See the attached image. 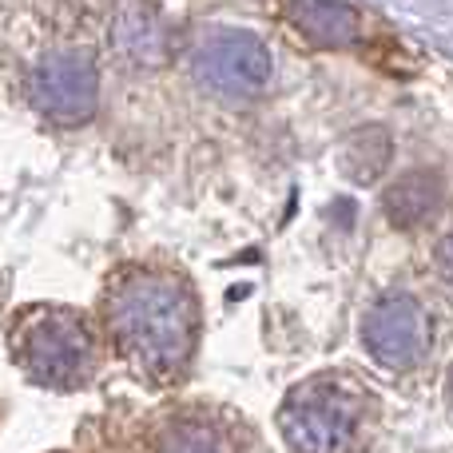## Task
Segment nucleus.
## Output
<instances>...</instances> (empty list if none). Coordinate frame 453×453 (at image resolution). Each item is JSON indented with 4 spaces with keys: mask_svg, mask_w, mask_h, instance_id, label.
Returning a JSON list of instances; mask_svg holds the SVG:
<instances>
[{
    "mask_svg": "<svg viewBox=\"0 0 453 453\" xmlns=\"http://www.w3.org/2000/svg\"><path fill=\"white\" fill-rule=\"evenodd\" d=\"M28 92L36 111L48 116L52 124H84V119L96 116V104H100L96 60L88 52H80V48L48 52L32 68Z\"/></svg>",
    "mask_w": 453,
    "mask_h": 453,
    "instance_id": "6",
    "label": "nucleus"
},
{
    "mask_svg": "<svg viewBox=\"0 0 453 453\" xmlns=\"http://www.w3.org/2000/svg\"><path fill=\"white\" fill-rule=\"evenodd\" d=\"M434 263H438L441 282H449V287H453V231L438 242V255H434Z\"/></svg>",
    "mask_w": 453,
    "mask_h": 453,
    "instance_id": "12",
    "label": "nucleus"
},
{
    "mask_svg": "<svg viewBox=\"0 0 453 453\" xmlns=\"http://www.w3.org/2000/svg\"><path fill=\"white\" fill-rule=\"evenodd\" d=\"M446 398H449V410H453V370H449V386H446Z\"/></svg>",
    "mask_w": 453,
    "mask_h": 453,
    "instance_id": "13",
    "label": "nucleus"
},
{
    "mask_svg": "<svg viewBox=\"0 0 453 453\" xmlns=\"http://www.w3.org/2000/svg\"><path fill=\"white\" fill-rule=\"evenodd\" d=\"M12 358L48 390H80L96 374V338L84 314L68 306H36L12 330Z\"/></svg>",
    "mask_w": 453,
    "mask_h": 453,
    "instance_id": "3",
    "label": "nucleus"
},
{
    "mask_svg": "<svg viewBox=\"0 0 453 453\" xmlns=\"http://www.w3.org/2000/svg\"><path fill=\"white\" fill-rule=\"evenodd\" d=\"M386 164H390V135L382 127H362V132L346 135L342 151H338V167L354 183L378 180L386 172Z\"/></svg>",
    "mask_w": 453,
    "mask_h": 453,
    "instance_id": "11",
    "label": "nucleus"
},
{
    "mask_svg": "<svg viewBox=\"0 0 453 453\" xmlns=\"http://www.w3.org/2000/svg\"><path fill=\"white\" fill-rule=\"evenodd\" d=\"M362 346L382 370L406 374L426 362L434 346V319L418 298L410 295H390L382 303L370 306L362 319Z\"/></svg>",
    "mask_w": 453,
    "mask_h": 453,
    "instance_id": "4",
    "label": "nucleus"
},
{
    "mask_svg": "<svg viewBox=\"0 0 453 453\" xmlns=\"http://www.w3.org/2000/svg\"><path fill=\"white\" fill-rule=\"evenodd\" d=\"M287 24L314 48H350L358 40V12L338 0H282Z\"/></svg>",
    "mask_w": 453,
    "mask_h": 453,
    "instance_id": "9",
    "label": "nucleus"
},
{
    "mask_svg": "<svg viewBox=\"0 0 453 453\" xmlns=\"http://www.w3.org/2000/svg\"><path fill=\"white\" fill-rule=\"evenodd\" d=\"M111 44L132 64H164L167 60V24L159 20L151 0H119L111 20Z\"/></svg>",
    "mask_w": 453,
    "mask_h": 453,
    "instance_id": "8",
    "label": "nucleus"
},
{
    "mask_svg": "<svg viewBox=\"0 0 453 453\" xmlns=\"http://www.w3.org/2000/svg\"><path fill=\"white\" fill-rule=\"evenodd\" d=\"M438 207H441V188L430 172H414L386 191V215L402 231H414V226L430 223L438 215Z\"/></svg>",
    "mask_w": 453,
    "mask_h": 453,
    "instance_id": "10",
    "label": "nucleus"
},
{
    "mask_svg": "<svg viewBox=\"0 0 453 453\" xmlns=\"http://www.w3.org/2000/svg\"><path fill=\"white\" fill-rule=\"evenodd\" d=\"M151 453H242V430L211 406H188L156 426Z\"/></svg>",
    "mask_w": 453,
    "mask_h": 453,
    "instance_id": "7",
    "label": "nucleus"
},
{
    "mask_svg": "<svg viewBox=\"0 0 453 453\" xmlns=\"http://www.w3.org/2000/svg\"><path fill=\"white\" fill-rule=\"evenodd\" d=\"M378 398L350 374H314L279 406L287 453H366Z\"/></svg>",
    "mask_w": 453,
    "mask_h": 453,
    "instance_id": "2",
    "label": "nucleus"
},
{
    "mask_svg": "<svg viewBox=\"0 0 453 453\" xmlns=\"http://www.w3.org/2000/svg\"><path fill=\"white\" fill-rule=\"evenodd\" d=\"M104 326L140 382L175 386L199 346V298L180 274L127 266L104 295Z\"/></svg>",
    "mask_w": 453,
    "mask_h": 453,
    "instance_id": "1",
    "label": "nucleus"
},
{
    "mask_svg": "<svg viewBox=\"0 0 453 453\" xmlns=\"http://www.w3.org/2000/svg\"><path fill=\"white\" fill-rule=\"evenodd\" d=\"M191 72L207 92L219 96H255L271 80V52L255 32L215 28L191 52Z\"/></svg>",
    "mask_w": 453,
    "mask_h": 453,
    "instance_id": "5",
    "label": "nucleus"
}]
</instances>
